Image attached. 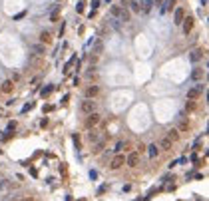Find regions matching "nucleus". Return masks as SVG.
Masks as SVG:
<instances>
[{
	"instance_id": "16",
	"label": "nucleus",
	"mask_w": 209,
	"mask_h": 201,
	"mask_svg": "<svg viewBox=\"0 0 209 201\" xmlns=\"http://www.w3.org/2000/svg\"><path fill=\"white\" fill-rule=\"evenodd\" d=\"M40 40L44 42V44H48V42H50V32H48V30H44V32L40 34Z\"/></svg>"
},
{
	"instance_id": "12",
	"label": "nucleus",
	"mask_w": 209,
	"mask_h": 201,
	"mask_svg": "<svg viewBox=\"0 0 209 201\" xmlns=\"http://www.w3.org/2000/svg\"><path fill=\"white\" fill-rule=\"evenodd\" d=\"M128 141H118V144H116V149H114V152L116 153H122V149H125V148H128Z\"/></svg>"
},
{
	"instance_id": "18",
	"label": "nucleus",
	"mask_w": 209,
	"mask_h": 201,
	"mask_svg": "<svg viewBox=\"0 0 209 201\" xmlns=\"http://www.w3.org/2000/svg\"><path fill=\"white\" fill-rule=\"evenodd\" d=\"M197 60H201V52H199V50H195V52L191 54V62H197Z\"/></svg>"
},
{
	"instance_id": "8",
	"label": "nucleus",
	"mask_w": 209,
	"mask_h": 201,
	"mask_svg": "<svg viewBox=\"0 0 209 201\" xmlns=\"http://www.w3.org/2000/svg\"><path fill=\"white\" fill-rule=\"evenodd\" d=\"M183 32H185V34H189L191 32V28H193V18H191V16H187V18H183Z\"/></svg>"
},
{
	"instance_id": "9",
	"label": "nucleus",
	"mask_w": 209,
	"mask_h": 201,
	"mask_svg": "<svg viewBox=\"0 0 209 201\" xmlns=\"http://www.w3.org/2000/svg\"><path fill=\"white\" fill-rule=\"evenodd\" d=\"M10 187H12V179H8V177L0 179V193H4V191H8Z\"/></svg>"
},
{
	"instance_id": "27",
	"label": "nucleus",
	"mask_w": 209,
	"mask_h": 201,
	"mask_svg": "<svg viewBox=\"0 0 209 201\" xmlns=\"http://www.w3.org/2000/svg\"><path fill=\"white\" fill-rule=\"evenodd\" d=\"M80 201H86V199H80Z\"/></svg>"
},
{
	"instance_id": "7",
	"label": "nucleus",
	"mask_w": 209,
	"mask_h": 201,
	"mask_svg": "<svg viewBox=\"0 0 209 201\" xmlns=\"http://www.w3.org/2000/svg\"><path fill=\"white\" fill-rule=\"evenodd\" d=\"M183 18H185V12H183V8H177V10H175V14H173V24H181L183 22Z\"/></svg>"
},
{
	"instance_id": "4",
	"label": "nucleus",
	"mask_w": 209,
	"mask_h": 201,
	"mask_svg": "<svg viewBox=\"0 0 209 201\" xmlns=\"http://www.w3.org/2000/svg\"><path fill=\"white\" fill-rule=\"evenodd\" d=\"M124 163H125V157H124V153H118V156L114 157V160L110 161V169H120V167H124Z\"/></svg>"
},
{
	"instance_id": "24",
	"label": "nucleus",
	"mask_w": 209,
	"mask_h": 201,
	"mask_svg": "<svg viewBox=\"0 0 209 201\" xmlns=\"http://www.w3.org/2000/svg\"><path fill=\"white\" fill-rule=\"evenodd\" d=\"M102 145H104V144H102V141H100V144H98V145H96V149H92V152H94V153H98V152H100V149H102Z\"/></svg>"
},
{
	"instance_id": "15",
	"label": "nucleus",
	"mask_w": 209,
	"mask_h": 201,
	"mask_svg": "<svg viewBox=\"0 0 209 201\" xmlns=\"http://www.w3.org/2000/svg\"><path fill=\"white\" fill-rule=\"evenodd\" d=\"M173 4H175V0H165V4L161 6V12H167L171 6H173Z\"/></svg>"
},
{
	"instance_id": "23",
	"label": "nucleus",
	"mask_w": 209,
	"mask_h": 201,
	"mask_svg": "<svg viewBox=\"0 0 209 201\" xmlns=\"http://www.w3.org/2000/svg\"><path fill=\"white\" fill-rule=\"evenodd\" d=\"M179 129H181V132H185V129H187V121H181V124H179Z\"/></svg>"
},
{
	"instance_id": "5",
	"label": "nucleus",
	"mask_w": 209,
	"mask_h": 201,
	"mask_svg": "<svg viewBox=\"0 0 209 201\" xmlns=\"http://www.w3.org/2000/svg\"><path fill=\"white\" fill-rule=\"evenodd\" d=\"M137 163H140V153H137V152H132L129 156H125V165L137 167Z\"/></svg>"
},
{
	"instance_id": "1",
	"label": "nucleus",
	"mask_w": 209,
	"mask_h": 201,
	"mask_svg": "<svg viewBox=\"0 0 209 201\" xmlns=\"http://www.w3.org/2000/svg\"><path fill=\"white\" fill-rule=\"evenodd\" d=\"M203 92H205V84H195V88L187 90V100H189V102H193V100H197Z\"/></svg>"
},
{
	"instance_id": "11",
	"label": "nucleus",
	"mask_w": 209,
	"mask_h": 201,
	"mask_svg": "<svg viewBox=\"0 0 209 201\" xmlns=\"http://www.w3.org/2000/svg\"><path fill=\"white\" fill-rule=\"evenodd\" d=\"M171 145H173V141H171L169 137H164V140H161V144L157 145V148H160V149H171Z\"/></svg>"
},
{
	"instance_id": "14",
	"label": "nucleus",
	"mask_w": 209,
	"mask_h": 201,
	"mask_svg": "<svg viewBox=\"0 0 209 201\" xmlns=\"http://www.w3.org/2000/svg\"><path fill=\"white\" fill-rule=\"evenodd\" d=\"M12 88H14V86H12V82L6 80V82L2 84V88H0V92H12Z\"/></svg>"
},
{
	"instance_id": "17",
	"label": "nucleus",
	"mask_w": 209,
	"mask_h": 201,
	"mask_svg": "<svg viewBox=\"0 0 209 201\" xmlns=\"http://www.w3.org/2000/svg\"><path fill=\"white\" fill-rule=\"evenodd\" d=\"M102 48H104L102 42H96V44H94V50H92V52H94V54H102Z\"/></svg>"
},
{
	"instance_id": "26",
	"label": "nucleus",
	"mask_w": 209,
	"mask_h": 201,
	"mask_svg": "<svg viewBox=\"0 0 209 201\" xmlns=\"http://www.w3.org/2000/svg\"><path fill=\"white\" fill-rule=\"evenodd\" d=\"M22 201H34V199H32V197H24Z\"/></svg>"
},
{
	"instance_id": "25",
	"label": "nucleus",
	"mask_w": 209,
	"mask_h": 201,
	"mask_svg": "<svg viewBox=\"0 0 209 201\" xmlns=\"http://www.w3.org/2000/svg\"><path fill=\"white\" fill-rule=\"evenodd\" d=\"M50 92H52V88H46V90H42V96H48Z\"/></svg>"
},
{
	"instance_id": "21",
	"label": "nucleus",
	"mask_w": 209,
	"mask_h": 201,
	"mask_svg": "<svg viewBox=\"0 0 209 201\" xmlns=\"http://www.w3.org/2000/svg\"><path fill=\"white\" fill-rule=\"evenodd\" d=\"M88 137H90V141H98V133H96V132L88 133Z\"/></svg>"
},
{
	"instance_id": "10",
	"label": "nucleus",
	"mask_w": 209,
	"mask_h": 201,
	"mask_svg": "<svg viewBox=\"0 0 209 201\" xmlns=\"http://www.w3.org/2000/svg\"><path fill=\"white\" fill-rule=\"evenodd\" d=\"M148 153H149V157H157V156H160V148H157L156 144L148 145Z\"/></svg>"
},
{
	"instance_id": "2",
	"label": "nucleus",
	"mask_w": 209,
	"mask_h": 201,
	"mask_svg": "<svg viewBox=\"0 0 209 201\" xmlns=\"http://www.w3.org/2000/svg\"><path fill=\"white\" fill-rule=\"evenodd\" d=\"M80 110H82L86 116L92 114V112H96V102H94V100H88V98H86V100L80 104Z\"/></svg>"
},
{
	"instance_id": "6",
	"label": "nucleus",
	"mask_w": 209,
	"mask_h": 201,
	"mask_svg": "<svg viewBox=\"0 0 209 201\" xmlns=\"http://www.w3.org/2000/svg\"><path fill=\"white\" fill-rule=\"evenodd\" d=\"M98 94H100V88H98V86H88V88H86V98H88V100H94Z\"/></svg>"
},
{
	"instance_id": "13",
	"label": "nucleus",
	"mask_w": 209,
	"mask_h": 201,
	"mask_svg": "<svg viewBox=\"0 0 209 201\" xmlns=\"http://www.w3.org/2000/svg\"><path fill=\"white\" fill-rule=\"evenodd\" d=\"M165 137H169L171 141H175V140H177V137H179V132H177V129H169V132H167V136H165Z\"/></svg>"
},
{
	"instance_id": "22",
	"label": "nucleus",
	"mask_w": 209,
	"mask_h": 201,
	"mask_svg": "<svg viewBox=\"0 0 209 201\" xmlns=\"http://www.w3.org/2000/svg\"><path fill=\"white\" fill-rule=\"evenodd\" d=\"M152 8V0H145V6H144V12H148Z\"/></svg>"
},
{
	"instance_id": "20",
	"label": "nucleus",
	"mask_w": 209,
	"mask_h": 201,
	"mask_svg": "<svg viewBox=\"0 0 209 201\" xmlns=\"http://www.w3.org/2000/svg\"><path fill=\"white\" fill-rule=\"evenodd\" d=\"M132 10L133 12H140V4H137L136 0H132Z\"/></svg>"
},
{
	"instance_id": "3",
	"label": "nucleus",
	"mask_w": 209,
	"mask_h": 201,
	"mask_svg": "<svg viewBox=\"0 0 209 201\" xmlns=\"http://www.w3.org/2000/svg\"><path fill=\"white\" fill-rule=\"evenodd\" d=\"M98 124H100V114H98V112L88 114V118H86V128H88V129H92L94 125H98Z\"/></svg>"
},
{
	"instance_id": "19",
	"label": "nucleus",
	"mask_w": 209,
	"mask_h": 201,
	"mask_svg": "<svg viewBox=\"0 0 209 201\" xmlns=\"http://www.w3.org/2000/svg\"><path fill=\"white\" fill-rule=\"evenodd\" d=\"M201 74H203L201 70H199V68H195V70H193V74H191V78H193V80H199V78H201Z\"/></svg>"
}]
</instances>
